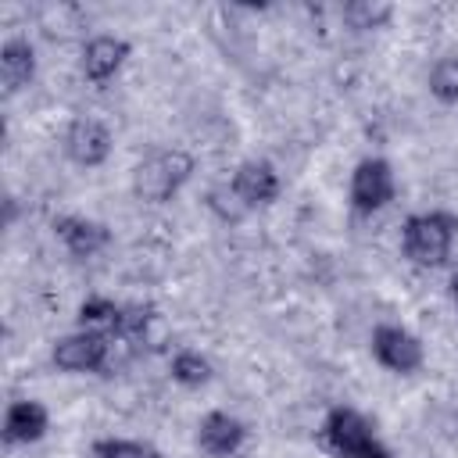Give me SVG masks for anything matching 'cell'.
Segmentation results:
<instances>
[{
  "label": "cell",
  "instance_id": "cell-12",
  "mask_svg": "<svg viewBox=\"0 0 458 458\" xmlns=\"http://www.w3.org/2000/svg\"><path fill=\"white\" fill-rule=\"evenodd\" d=\"M50 433V408L36 397H14L7 408H4V444L7 447H29V444H39L43 437Z\"/></svg>",
  "mask_w": 458,
  "mask_h": 458
},
{
  "label": "cell",
  "instance_id": "cell-5",
  "mask_svg": "<svg viewBox=\"0 0 458 458\" xmlns=\"http://www.w3.org/2000/svg\"><path fill=\"white\" fill-rule=\"evenodd\" d=\"M369 351L376 358V365H383L386 372L394 376H415L422 365H426V344L397 326V322H379L372 326V336H369Z\"/></svg>",
  "mask_w": 458,
  "mask_h": 458
},
{
  "label": "cell",
  "instance_id": "cell-3",
  "mask_svg": "<svg viewBox=\"0 0 458 458\" xmlns=\"http://www.w3.org/2000/svg\"><path fill=\"white\" fill-rule=\"evenodd\" d=\"M397 200V172L386 157L369 154L351 168L347 204L354 215H376Z\"/></svg>",
  "mask_w": 458,
  "mask_h": 458
},
{
  "label": "cell",
  "instance_id": "cell-17",
  "mask_svg": "<svg viewBox=\"0 0 458 458\" xmlns=\"http://www.w3.org/2000/svg\"><path fill=\"white\" fill-rule=\"evenodd\" d=\"M344 21L358 32H372V29H383L390 18H394V4L386 0H351L340 7Z\"/></svg>",
  "mask_w": 458,
  "mask_h": 458
},
{
  "label": "cell",
  "instance_id": "cell-21",
  "mask_svg": "<svg viewBox=\"0 0 458 458\" xmlns=\"http://www.w3.org/2000/svg\"><path fill=\"white\" fill-rule=\"evenodd\" d=\"M354 458H394V451H390L383 440H372V444H369L365 451H358Z\"/></svg>",
  "mask_w": 458,
  "mask_h": 458
},
{
  "label": "cell",
  "instance_id": "cell-6",
  "mask_svg": "<svg viewBox=\"0 0 458 458\" xmlns=\"http://www.w3.org/2000/svg\"><path fill=\"white\" fill-rule=\"evenodd\" d=\"M318 440H322V447H326L333 458H354L358 451H365V447H369L372 440H379V437H376L372 422H369L358 408H351V404H333V408L326 411L322 426H318Z\"/></svg>",
  "mask_w": 458,
  "mask_h": 458
},
{
  "label": "cell",
  "instance_id": "cell-4",
  "mask_svg": "<svg viewBox=\"0 0 458 458\" xmlns=\"http://www.w3.org/2000/svg\"><path fill=\"white\" fill-rule=\"evenodd\" d=\"M114 340L97 329H72L50 344V361L68 376H100L111 361Z\"/></svg>",
  "mask_w": 458,
  "mask_h": 458
},
{
  "label": "cell",
  "instance_id": "cell-1",
  "mask_svg": "<svg viewBox=\"0 0 458 458\" xmlns=\"http://www.w3.org/2000/svg\"><path fill=\"white\" fill-rule=\"evenodd\" d=\"M458 240V215L444 208L415 211L401 222V254L415 268H440L447 265Z\"/></svg>",
  "mask_w": 458,
  "mask_h": 458
},
{
  "label": "cell",
  "instance_id": "cell-9",
  "mask_svg": "<svg viewBox=\"0 0 458 458\" xmlns=\"http://www.w3.org/2000/svg\"><path fill=\"white\" fill-rule=\"evenodd\" d=\"M229 190L240 197V204L250 208H268L279 200L283 193V175L268 157H247L233 168L229 175Z\"/></svg>",
  "mask_w": 458,
  "mask_h": 458
},
{
  "label": "cell",
  "instance_id": "cell-20",
  "mask_svg": "<svg viewBox=\"0 0 458 458\" xmlns=\"http://www.w3.org/2000/svg\"><path fill=\"white\" fill-rule=\"evenodd\" d=\"M208 208L222 218V222H240L243 215H247V208L240 204V197L229 190V182H222V186H211L208 190Z\"/></svg>",
  "mask_w": 458,
  "mask_h": 458
},
{
  "label": "cell",
  "instance_id": "cell-13",
  "mask_svg": "<svg viewBox=\"0 0 458 458\" xmlns=\"http://www.w3.org/2000/svg\"><path fill=\"white\" fill-rule=\"evenodd\" d=\"M36 68H39V57L29 36H7L0 43V86L7 97L21 93L36 79Z\"/></svg>",
  "mask_w": 458,
  "mask_h": 458
},
{
  "label": "cell",
  "instance_id": "cell-8",
  "mask_svg": "<svg viewBox=\"0 0 458 458\" xmlns=\"http://www.w3.org/2000/svg\"><path fill=\"white\" fill-rule=\"evenodd\" d=\"M61 147H64V154H68L72 165H79V168H100L111 157L114 136H111V129L100 118L79 114V118L68 122V129L61 136Z\"/></svg>",
  "mask_w": 458,
  "mask_h": 458
},
{
  "label": "cell",
  "instance_id": "cell-14",
  "mask_svg": "<svg viewBox=\"0 0 458 458\" xmlns=\"http://www.w3.org/2000/svg\"><path fill=\"white\" fill-rule=\"evenodd\" d=\"M168 376L182 390H200V386H208L215 379V365H211L208 354H200L193 347H179L172 354V361H168Z\"/></svg>",
  "mask_w": 458,
  "mask_h": 458
},
{
  "label": "cell",
  "instance_id": "cell-18",
  "mask_svg": "<svg viewBox=\"0 0 458 458\" xmlns=\"http://www.w3.org/2000/svg\"><path fill=\"white\" fill-rule=\"evenodd\" d=\"M426 86H429V97L454 107L458 104V54H444L433 61L429 75H426Z\"/></svg>",
  "mask_w": 458,
  "mask_h": 458
},
{
  "label": "cell",
  "instance_id": "cell-15",
  "mask_svg": "<svg viewBox=\"0 0 458 458\" xmlns=\"http://www.w3.org/2000/svg\"><path fill=\"white\" fill-rule=\"evenodd\" d=\"M118 318H122V301L104 297V293H89V297L79 304V311H75L79 329H97V333H107L111 340H114Z\"/></svg>",
  "mask_w": 458,
  "mask_h": 458
},
{
  "label": "cell",
  "instance_id": "cell-16",
  "mask_svg": "<svg viewBox=\"0 0 458 458\" xmlns=\"http://www.w3.org/2000/svg\"><path fill=\"white\" fill-rule=\"evenodd\" d=\"M157 322V308L143 301H122V318L114 329V344H143L150 326Z\"/></svg>",
  "mask_w": 458,
  "mask_h": 458
},
{
  "label": "cell",
  "instance_id": "cell-11",
  "mask_svg": "<svg viewBox=\"0 0 458 458\" xmlns=\"http://www.w3.org/2000/svg\"><path fill=\"white\" fill-rule=\"evenodd\" d=\"M50 229H54V240L79 261L97 258L111 247V229L89 215H57L50 222Z\"/></svg>",
  "mask_w": 458,
  "mask_h": 458
},
{
  "label": "cell",
  "instance_id": "cell-10",
  "mask_svg": "<svg viewBox=\"0 0 458 458\" xmlns=\"http://www.w3.org/2000/svg\"><path fill=\"white\" fill-rule=\"evenodd\" d=\"M247 433H250V429H247V422H243L240 415L222 411V408H211V411L200 415L197 433H193V444H197V451L208 454V458H233V454L243 451Z\"/></svg>",
  "mask_w": 458,
  "mask_h": 458
},
{
  "label": "cell",
  "instance_id": "cell-19",
  "mask_svg": "<svg viewBox=\"0 0 458 458\" xmlns=\"http://www.w3.org/2000/svg\"><path fill=\"white\" fill-rule=\"evenodd\" d=\"M89 458H165V451L150 440H132V437H100L89 447Z\"/></svg>",
  "mask_w": 458,
  "mask_h": 458
},
{
  "label": "cell",
  "instance_id": "cell-2",
  "mask_svg": "<svg viewBox=\"0 0 458 458\" xmlns=\"http://www.w3.org/2000/svg\"><path fill=\"white\" fill-rule=\"evenodd\" d=\"M193 168L197 161L190 150H179V147L154 150L132 168V197L140 204H168L193 179Z\"/></svg>",
  "mask_w": 458,
  "mask_h": 458
},
{
  "label": "cell",
  "instance_id": "cell-7",
  "mask_svg": "<svg viewBox=\"0 0 458 458\" xmlns=\"http://www.w3.org/2000/svg\"><path fill=\"white\" fill-rule=\"evenodd\" d=\"M132 57V43L125 36H114V32H97L82 43L79 50V72L86 82L93 86H107L122 68L125 61Z\"/></svg>",
  "mask_w": 458,
  "mask_h": 458
},
{
  "label": "cell",
  "instance_id": "cell-22",
  "mask_svg": "<svg viewBox=\"0 0 458 458\" xmlns=\"http://www.w3.org/2000/svg\"><path fill=\"white\" fill-rule=\"evenodd\" d=\"M451 297H454V308H458V279L451 283Z\"/></svg>",
  "mask_w": 458,
  "mask_h": 458
}]
</instances>
